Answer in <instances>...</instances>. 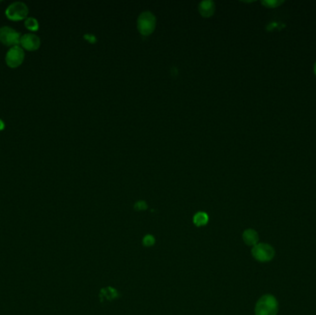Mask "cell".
<instances>
[{"mask_svg": "<svg viewBox=\"0 0 316 315\" xmlns=\"http://www.w3.org/2000/svg\"><path fill=\"white\" fill-rule=\"evenodd\" d=\"M255 315H276L278 313V301L274 296L266 294L258 299L254 309Z\"/></svg>", "mask_w": 316, "mask_h": 315, "instance_id": "6da1fadb", "label": "cell"}, {"mask_svg": "<svg viewBox=\"0 0 316 315\" xmlns=\"http://www.w3.org/2000/svg\"><path fill=\"white\" fill-rule=\"evenodd\" d=\"M252 254L253 258L260 263L270 262L275 254L274 249L267 243H258L252 249Z\"/></svg>", "mask_w": 316, "mask_h": 315, "instance_id": "7a4b0ae2", "label": "cell"}, {"mask_svg": "<svg viewBox=\"0 0 316 315\" xmlns=\"http://www.w3.org/2000/svg\"><path fill=\"white\" fill-rule=\"evenodd\" d=\"M6 16L11 21H21L28 16L29 9L25 3L17 1L9 5L5 11Z\"/></svg>", "mask_w": 316, "mask_h": 315, "instance_id": "3957f363", "label": "cell"}, {"mask_svg": "<svg viewBox=\"0 0 316 315\" xmlns=\"http://www.w3.org/2000/svg\"><path fill=\"white\" fill-rule=\"evenodd\" d=\"M21 35L9 26H3L0 28V42L7 46L19 45Z\"/></svg>", "mask_w": 316, "mask_h": 315, "instance_id": "277c9868", "label": "cell"}, {"mask_svg": "<svg viewBox=\"0 0 316 315\" xmlns=\"http://www.w3.org/2000/svg\"><path fill=\"white\" fill-rule=\"evenodd\" d=\"M25 54L21 45H15L9 48L6 54V63L9 68H17L24 60Z\"/></svg>", "mask_w": 316, "mask_h": 315, "instance_id": "5b68a950", "label": "cell"}, {"mask_svg": "<svg viewBox=\"0 0 316 315\" xmlns=\"http://www.w3.org/2000/svg\"><path fill=\"white\" fill-rule=\"evenodd\" d=\"M155 27V18L151 12H144L138 19V29L144 35H149Z\"/></svg>", "mask_w": 316, "mask_h": 315, "instance_id": "8992f818", "label": "cell"}, {"mask_svg": "<svg viewBox=\"0 0 316 315\" xmlns=\"http://www.w3.org/2000/svg\"><path fill=\"white\" fill-rule=\"evenodd\" d=\"M40 38L34 34H25L21 35L20 44L26 50L34 51L40 47Z\"/></svg>", "mask_w": 316, "mask_h": 315, "instance_id": "52a82bcc", "label": "cell"}, {"mask_svg": "<svg viewBox=\"0 0 316 315\" xmlns=\"http://www.w3.org/2000/svg\"><path fill=\"white\" fill-rule=\"evenodd\" d=\"M242 239L246 245L253 247L259 243V235L256 230L249 229L243 232Z\"/></svg>", "mask_w": 316, "mask_h": 315, "instance_id": "ba28073f", "label": "cell"}, {"mask_svg": "<svg viewBox=\"0 0 316 315\" xmlns=\"http://www.w3.org/2000/svg\"><path fill=\"white\" fill-rule=\"evenodd\" d=\"M200 12L204 16H211L214 10V3L212 1H204L200 4Z\"/></svg>", "mask_w": 316, "mask_h": 315, "instance_id": "9c48e42d", "label": "cell"}, {"mask_svg": "<svg viewBox=\"0 0 316 315\" xmlns=\"http://www.w3.org/2000/svg\"><path fill=\"white\" fill-rule=\"evenodd\" d=\"M209 221L208 214L205 212H198L193 216V224L196 227H204Z\"/></svg>", "mask_w": 316, "mask_h": 315, "instance_id": "30bf717a", "label": "cell"}, {"mask_svg": "<svg viewBox=\"0 0 316 315\" xmlns=\"http://www.w3.org/2000/svg\"><path fill=\"white\" fill-rule=\"evenodd\" d=\"M25 27L28 29V30H31V31H37L39 29V22L36 19H34L33 17L27 18L25 20Z\"/></svg>", "mask_w": 316, "mask_h": 315, "instance_id": "8fae6325", "label": "cell"}, {"mask_svg": "<svg viewBox=\"0 0 316 315\" xmlns=\"http://www.w3.org/2000/svg\"><path fill=\"white\" fill-rule=\"evenodd\" d=\"M154 243H155V239H154V236H152V235L148 234L143 239V244L146 247H152Z\"/></svg>", "mask_w": 316, "mask_h": 315, "instance_id": "7c38bea8", "label": "cell"}, {"mask_svg": "<svg viewBox=\"0 0 316 315\" xmlns=\"http://www.w3.org/2000/svg\"><path fill=\"white\" fill-rule=\"evenodd\" d=\"M134 207L138 211H143V210L147 209V205H146V202L142 201V202H138Z\"/></svg>", "mask_w": 316, "mask_h": 315, "instance_id": "4fadbf2b", "label": "cell"}, {"mask_svg": "<svg viewBox=\"0 0 316 315\" xmlns=\"http://www.w3.org/2000/svg\"><path fill=\"white\" fill-rule=\"evenodd\" d=\"M265 5H266V6H268L269 8H275L276 6H278V5H280L281 4V2H279V1H265V2H263Z\"/></svg>", "mask_w": 316, "mask_h": 315, "instance_id": "5bb4252c", "label": "cell"}, {"mask_svg": "<svg viewBox=\"0 0 316 315\" xmlns=\"http://www.w3.org/2000/svg\"><path fill=\"white\" fill-rule=\"evenodd\" d=\"M4 128H5V124H4V122H3V120H0V130H2V129H4Z\"/></svg>", "mask_w": 316, "mask_h": 315, "instance_id": "9a60e30c", "label": "cell"}, {"mask_svg": "<svg viewBox=\"0 0 316 315\" xmlns=\"http://www.w3.org/2000/svg\"><path fill=\"white\" fill-rule=\"evenodd\" d=\"M315 73H316V65H315Z\"/></svg>", "mask_w": 316, "mask_h": 315, "instance_id": "2e32d148", "label": "cell"}]
</instances>
